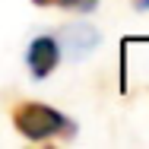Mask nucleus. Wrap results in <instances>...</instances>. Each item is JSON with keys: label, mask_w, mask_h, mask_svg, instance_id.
Here are the masks:
<instances>
[{"label": "nucleus", "mask_w": 149, "mask_h": 149, "mask_svg": "<svg viewBox=\"0 0 149 149\" xmlns=\"http://www.w3.org/2000/svg\"><path fill=\"white\" fill-rule=\"evenodd\" d=\"M10 120L16 127V133H22L32 143H48V140H67L76 133L73 120L67 114H60L57 108L51 105H41V102H19L13 111H10Z\"/></svg>", "instance_id": "nucleus-1"}, {"label": "nucleus", "mask_w": 149, "mask_h": 149, "mask_svg": "<svg viewBox=\"0 0 149 149\" xmlns=\"http://www.w3.org/2000/svg\"><path fill=\"white\" fill-rule=\"evenodd\" d=\"M26 63H29V70H32L35 79L51 76V73L57 70V63H60V41L54 35H38V38H32L29 51H26Z\"/></svg>", "instance_id": "nucleus-2"}, {"label": "nucleus", "mask_w": 149, "mask_h": 149, "mask_svg": "<svg viewBox=\"0 0 149 149\" xmlns=\"http://www.w3.org/2000/svg\"><path fill=\"white\" fill-rule=\"evenodd\" d=\"M63 41H67L70 54H73V57H79V54H86V51L95 48L98 35H95L89 26H70V29H63Z\"/></svg>", "instance_id": "nucleus-3"}, {"label": "nucleus", "mask_w": 149, "mask_h": 149, "mask_svg": "<svg viewBox=\"0 0 149 149\" xmlns=\"http://www.w3.org/2000/svg\"><path fill=\"white\" fill-rule=\"evenodd\" d=\"M35 6H60V10H73V13H92L98 6V0H32Z\"/></svg>", "instance_id": "nucleus-4"}, {"label": "nucleus", "mask_w": 149, "mask_h": 149, "mask_svg": "<svg viewBox=\"0 0 149 149\" xmlns=\"http://www.w3.org/2000/svg\"><path fill=\"white\" fill-rule=\"evenodd\" d=\"M130 3H133V10H140V13L149 10V0H130Z\"/></svg>", "instance_id": "nucleus-5"}]
</instances>
